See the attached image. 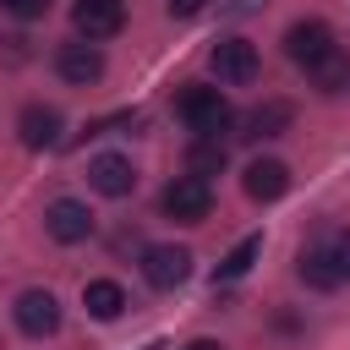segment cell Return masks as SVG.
<instances>
[{
  "label": "cell",
  "mask_w": 350,
  "mask_h": 350,
  "mask_svg": "<svg viewBox=\"0 0 350 350\" xmlns=\"http://www.w3.org/2000/svg\"><path fill=\"white\" fill-rule=\"evenodd\" d=\"M175 109H180V120H186L197 137H219V131L235 120L230 98H224L219 88H202V82H186V88H180V98H175Z\"/></svg>",
  "instance_id": "cell-1"
},
{
  "label": "cell",
  "mask_w": 350,
  "mask_h": 350,
  "mask_svg": "<svg viewBox=\"0 0 350 350\" xmlns=\"http://www.w3.org/2000/svg\"><path fill=\"white\" fill-rule=\"evenodd\" d=\"M159 208H164V219H180V224H202L208 213H213V186L202 180V175H175L170 186H164V197H159Z\"/></svg>",
  "instance_id": "cell-2"
},
{
  "label": "cell",
  "mask_w": 350,
  "mask_h": 350,
  "mask_svg": "<svg viewBox=\"0 0 350 350\" xmlns=\"http://www.w3.org/2000/svg\"><path fill=\"white\" fill-rule=\"evenodd\" d=\"M208 66H213L219 82H230V88H246V82H257V71H262L257 44H246V38H219V44L208 49Z\"/></svg>",
  "instance_id": "cell-3"
},
{
  "label": "cell",
  "mask_w": 350,
  "mask_h": 350,
  "mask_svg": "<svg viewBox=\"0 0 350 350\" xmlns=\"http://www.w3.org/2000/svg\"><path fill=\"white\" fill-rule=\"evenodd\" d=\"M71 27H77L88 44L115 38V33L126 27V0H77V5H71Z\"/></svg>",
  "instance_id": "cell-4"
},
{
  "label": "cell",
  "mask_w": 350,
  "mask_h": 350,
  "mask_svg": "<svg viewBox=\"0 0 350 350\" xmlns=\"http://www.w3.org/2000/svg\"><path fill=\"white\" fill-rule=\"evenodd\" d=\"M142 279L153 290H175L191 279V252L186 246H142Z\"/></svg>",
  "instance_id": "cell-5"
},
{
  "label": "cell",
  "mask_w": 350,
  "mask_h": 350,
  "mask_svg": "<svg viewBox=\"0 0 350 350\" xmlns=\"http://www.w3.org/2000/svg\"><path fill=\"white\" fill-rule=\"evenodd\" d=\"M44 230H49L60 246H77V241L93 235V213H88V202H77V197H55V202L44 208Z\"/></svg>",
  "instance_id": "cell-6"
},
{
  "label": "cell",
  "mask_w": 350,
  "mask_h": 350,
  "mask_svg": "<svg viewBox=\"0 0 350 350\" xmlns=\"http://www.w3.org/2000/svg\"><path fill=\"white\" fill-rule=\"evenodd\" d=\"M11 312H16V328H22L27 339H49V334L60 328V301H55L49 290H22Z\"/></svg>",
  "instance_id": "cell-7"
},
{
  "label": "cell",
  "mask_w": 350,
  "mask_h": 350,
  "mask_svg": "<svg viewBox=\"0 0 350 350\" xmlns=\"http://www.w3.org/2000/svg\"><path fill=\"white\" fill-rule=\"evenodd\" d=\"M55 71H60L71 88H88V82H98V77H104V55H98V44L71 38V44H60V49H55Z\"/></svg>",
  "instance_id": "cell-8"
},
{
  "label": "cell",
  "mask_w": 350,
  "mask_h": 350,
  "mask_svg": "<svg viewBox=\"0 0 350 350\" xmlns=\"http://www.w3.org/2000/svg\"><path fill=\"white\" fill-rule=\"evenodd\" d=\"M88 186L98 197H131L137 191V170L120 153H98V159H88Z\"/></svg>",
  "instance_id": "cell-9"
},
{
  "label": "cell",
  "mask_w": 350,
  "mask_h": 350,
  "mask_svg": "<svg viewBox=\"0 0 350 350\" xmlns=\"http://www.w3.org/2000/svg\"><path fill=\"white\" fill-rule=\"evenodd\" d=\"M328 49H339L334 33H328V22H295V27L284 33V55H290L295 66H317Z\"/></svg>",
  "instance_id": "cell-10"
},
{
  "label": "cell",
  "mask_w": 350,
  "mask_h": 350,
  "mask_svg": "<svg viewBox=\"0 0 350 350\" xmlns=\"http://www.w3.org/2000/svg\"><path fill=\"white\" fill-rule=\"evenodd\" d=\"M60 109H49V104H27L22 115H16V137H22V148H33V153H44V148H55L60 142Z\"/></svg>",
  "instance_id": "cell-11"
},
{
  "label": "cell",
  "mask_w": 350,
  "mask_h": 350,
  "mask_svg": "<svg viewBox=\"0 0 350 350\" xmlns=\"http://www.w3.org/2000/svg\"><path fill=\"white\" fill-rule=\"evenodd\" d=\"M241 186H246L252 202H279V197L290 191V164H279V159H252L246 175H241Z\"/></svg>",
  "instance_id": "cell-12"
},
{
  "label": "cell",
  "mask_w": 350,
  "mask_h": 350,
  "mask_svg": "<svg viewBox=\"0 0 350 350\" xmlns=\"http://www.w3.org/2000/svg\"><path fill=\"white\" fill-rule=\"evenodd\" d=\"M82 306H88V317H98V323H115L131 301H126V290L115 284V279H88L82 284Z\"/></svg>",
  "instance_id": "cell-13"
},
{
  "label": "cell",
  "mask_w": 350,
  "mask_h": 350,
  "mask_svg": "<svg viewBox=\"0 0 350 350\" xmlns=\"http://www.w3.org/2000/svg\"><path fill=\"white\" fill-rule=\"evenodd\" d=\"M290 120H295V104L290 98H262L246 115V137H279V131H290Z\"/></svg>",
  "instance_id": "cell-14"
},
{
  "label": "cell",
  "mask_w": 350,
  "mask_h": 350,
  "mask_svg": "<svg viewBox=\"0 0 350 350\" xmlns=\"http://www.w3.org/2000/svg\"><path fill=\"white\" fill-rule=\"evenodd\" d=\"M295 273H301L312 290H334V284H345L339 268H334V257H328V246H306L301 262H295Z\"/></svg>",
  "instance_id": "cell-15"
},
{
  "label": "cell",
  "mask_w": 350,
  "mask_h": 350,
  "mask_svg": "<svg viewBox=\"0 0 350 350\" xmlns=\"http://www.w3.org/2000/svg\"><path fill=\"white\" fill-rule=\"evenodd\" d=\"M257 257H262V235H241V241L219 257V273H213V279H219V284H230V279H241Z\"/></svg>",
  "instance_id": "cell-16"
},
{
  "label": "cell",
  "mask_w": 350,
  "mask_h": 350,
  "mask_svg": "<svg viewBox=\"0 0 350 350\" xmlns=\"http://www.w3.org/2000/svg\"><path fill=\"white\" fill-rule=\"evenodd\" d=\"M306 71H312V82H317L323 93H339V88L350 82V60H345L339 49H328V55H323L317 66H306Z\"/></svg>",
  "instance_id": "cell-17"
},
{
  "label": "cell",
  "mask_w": 350,
  "mask_h": 350,
  "mask_svg": "<svg viewBox=\"0 0 350 350\" xmlns=\"http://www.w3.org/2000/svg\"><path fill=\"white\" fill-rule=\"evenodd\" d=\"M186 164H191V175H219L224 170V148H219V137H202V142H191V153H186Z\"/></svg>",
  "instance_id": "cell-18"
},
{
  "label": "cell",
  "mask_w": 350,
  "mask_h": 350,
  "mask_svg": "<svg viewBox=\"0 0 350 350\" xmlns=\"http://www.w3.org/2000/svg\"><path fill=\"white\" fill-rule=\"evenodd\" d=\"M328 257H334V268H339V279H350V230H339V235H334V246H328Z\"/></svg>",
  "instance_id": "cell-19"
},
{
  "label": "cell",
  "mask_w": 350,
  "mask_h": 350,
  "mask_svg": "<svg viewBox=\"0 0 350 350\" xmlns=\"http://www.w3.org/2000/svg\"><path fill=\"white\" fill-rule=\"evenodd\" d=\"M0 11H11V16H22V22H33V16H44V11H49V0H0Z\"/></svg>",
  "instance_id": "cell-20"
},
{
  "label": "cell",
  "mask_w": 350,
  "mask_h": 350,
  "mask_svg": "<svg viewBox=\"0 0 350 350\" xmlns=\"http://www.w3.org/2000/svg\"><path fill=\"white\" fill-rule=\"evenodd\" d=\"M164 11L186 22V16H202V11H208V0H164Z\"/></svg>",
  "instance_id": "cell-21"
},
{
  "label": "cell",
  "mask_w": 350,
  "mask_h": 350,
  "mask_svg": "<svg viewBox=\"0 0 350 350\" xmlns=\"http://www.w3.org/2000/svg\"><path fill=\"white\" fill-rule=\"evenodd\" d=\"M180 350H224L219 339H191V345H180Z\"/></svg>",
  "instance_id": "cell-22"
}]
</instances>
